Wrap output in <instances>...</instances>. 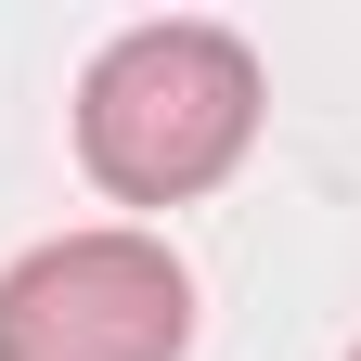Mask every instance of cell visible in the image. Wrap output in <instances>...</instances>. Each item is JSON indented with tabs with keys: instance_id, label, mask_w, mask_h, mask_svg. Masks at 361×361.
Wrapping results in <instances>:
<instances>
[{
	"instance_id": "6da1fadb",
	"label": "cell",
	"mask_w": 361,
	"mask_h": 361,
	"mask_svg": "<svg viewBox=\"0 0 361 361\" xmlns=\"http://www.w3.org/2000/svg\"><path fill=\"white\" fill-rule=\"evenodd\" d=\"M258 142V52L233 26H129L78 78V155L129 207H180Z\"/></svg>"
},
{
	"instance_id": "7a4b0ae2",
	"label": "cell",
	"mask_w": 361,
	"mask_h": 361,
	"mask_svg": "<svg viewBox=\"0 0 361 361\" xmlns=\"http://www.w3.org/2000/svg\"><path fill=\"white\" fill-rule=\"evenodd\" d=\"M194 284L155 233H65L0 271V361H180Z\"/></svg>"
}]
</instances>
